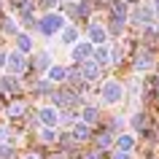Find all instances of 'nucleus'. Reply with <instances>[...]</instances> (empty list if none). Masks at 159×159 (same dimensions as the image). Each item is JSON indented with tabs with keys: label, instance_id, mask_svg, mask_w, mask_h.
<instances>
[{
	"label": "nucleus",
	"instance_id": "obj_14",
	"mask_svg": "<svg viewBox=\"0 0 159 159\" xmlns=\"http://www.w3.org/2000/svg\"><path fill=\"white\" fill-rule=\"evenodd\" d=\"M51 81H65V75H67V70L65 67H51Z\"/></svg>",
	"mask_w": 159,
	"mask_h": 159
},
{
	"label": "nucleus",
	"instance_id": "obj_25",
	"mask_svg": "<svg viewBox=\"0 0 159 159\" xmlns=\"http://www.w3.org/2000/svg\"><path fill=\"white\" fill-rule=\"evenodd\" d=\"M38 3H41L43 8H49V6H54V3H57V0H38Z\"/></svg>",
	"mask_w": 159,
	"mask_h": 159
},
{
	"label": "nucleus",
	"instance_id": "obj_9",
	"mask_svg": "<svg viewBox=\"0 0 159 159\" xmlns=\"http://www.w3.org/2000/svg\"><path fill=\"white\" fill-rule=\"evenodd\" d=\"M41 119H43V124H57V113H54V111H51V108H43L41 111Z\"/></svg>",
	"mask_w": 159,
	"mask_h": 159
},
{
	"label": "nucleus",
	"instance_id": "obj_10",
	"mask_svg": "<svg viewBox=\"0 0 159 159\" xmlns=\"http://www.w3.org/2000/svg\"><path fill=\"white\" fill-rule=\"evenodd\" d=\"M116 143H119V148H121V154H127V151L132 148V143H135V140L129 138V135H121V138H119Z\"/></svg>",
	"mask_w": 159,
	"mask_h": 159
},
{
	"label": "nucleus",
	"instance_id": "obj_3",
	"mask_svg": "<svg viewBox=\"0 0 159 159\" xmlns=\"http://www.w3.org/2000/svg\"><path fill=\"white\" fill-rule=\"evenodd\" d=\"M89 54H92V46H89V43H78V46L73 49V59L75 62H86Z\"/></svg>",
	"mask_w": 159,
	"mask_h": 159
},
{
	"label": "nucleus",
	"instance_id": "obj_22",
	"mask_svg": "<svg viewBox=\"0 0 159 159\" xmlns=\"http://www.w3.org/2000/svg\"><path fill=\"white\" fill-rule=\"evenodd\" d=\"M75 35H78V33H75L73 27H70V30L65 33V41H67V43H73V41H75Z\"/></svg>",
	"mask_w": 159,
	"mask_h": 159
},
{
	"label": "nucleus",
	"instance_id": "obj_27",
	"mask_svg": "<svg viewBox=\"0 0 159 159\" xmlns=\"http://www.w3.org/2000/svg\"><path fill=\"white\" fill-rule=\"evenodd\" d=\"M86 159H100V154H89V157H86Z\"/></svg>",
	"mask_w": 159,
	"mask_h": 159
},
{
	"label": "nucleus",
	"instance_id": "obj_15",
	"mask_svg": "<svg viewBox=\"0 0 159 159\" xmlns=\"http://www.w3.org/2000/svg\"><path fill=\"white\" fill-rule=\"evenodd\" d=\"M94 59H97V62H94L97 67H100V65H108V49H97V54H94Z\"/></svg>",
	"mask_w": 159,
	"mask_h": 159
},
{
	"label": "nucleus",
	"instance_id": "obj_16",
	"mask_svg": "<svg viewBox=\"0 0 159 159\" xmlns=\"http://www.w3.org/2000/svg\"><path fill=\"white\" fill-rule=\"evenodd\" d=\"M146 124H148V119L143 116V113H138V116L132 119V127H138V129H146Z\"/></svg>",
	"mask_w": 159,
	"mask_h": 159
},
{
	"label": "nucleus",
	"instance_id": "obj_7",
	"mask_svg": "<svg viewBox=\"0 0 159 159\" xmlns=\"http://www.w3.org/2000/svg\"><path fill=\"white\" fill-rule=\"evenodd\" d=\"M81 73H84V78H97L100 67L94 65V62H84V65H81Z\"/></svg>",
	"mask_w": 159,
	"mask_h": 159
},
{
	"label": "nucleus",
	"instance_id": "obj_30",
	"mask_svg": "<svg viewBox=\"0 0 159 159\" xmlns=\"http://www.w3.org/2000/svg\"><path fill=\"white\" fill-rule=\"evenodd\" d=\"M157 92H159V78H157Z\"/></svg>",
	"mask_w": 159,
	"mask_h": 159
},
{
	"label": "nucleus",
	"instance_id": "obj_29",
	"mask_svg": "<svg viewBox=\"0 0 159 159\" xmlns=\"http://www.w3.org/2000/svg\"><path fill=\"white\" fill-rule=\"evenodd\" d=\"M3 62H6V57H3V51H0V65H3Z\"/></svg>",
	"mask_w": 159,
	"mask_h": 159
},
{
	"label": "nucleus",
	"instance_id": "obj_21",
	"mask_svg": "<svg viewBox=\"0 0 159 159\" xmlns=\"http://www.w3.org/2000/svg\"><path fill=\"white\" fill-rule=\"evenodd\" d=\"M41 138H43L46 143H51V140H54V132H51V129H43V132H41Z\"/></svg>",
	"mask_w": 159,
	"mask_h": 159
},
{
	"label": "nucleus",
	"instance_id": "obj_4",
	"mask_svg": "<svg viewBox=\"0 0 159 159\" xmlns=\"http://www.w3.org/2000/svg\"><path fill=\"white\" fill-rule=\"evenodd\" d=\"M75 100H78V97H75L73 92H57L54 94V102H57L59 108H67V105H73Z\"/></svg>",
	"mask_w": 159,
	"mask_h": 159
},
{
	"label": "nucleus",
	"instance_id": "obj_20",
	"mask_svg": "<svg viewBox=\"0 0 159 159\" xmlns=\"http://www.w3.org/2000/svg\"><path fill=\"white\" fill-rule=\"evenodd\" d=\"M75 138H89V129H86L84 124H78L75 127Z\"/></svg>",
	"mask_w": 159,
	"mask_h": 159
},
{
	"label": "nucleus",
	"instance_id": "obj_6",
	"mask_svg": "<svg viewBox=\"0 0 159 159\" xmlns=\"http://www.w3.org/2000/svg\"><path fill=\"white\" fill-rule=\"evenodd\" d=\"M151 62H154L151 54H148V51H143V54H138V59H135V67H138V70H146V67H151Z\"/></svg>",
	"mask_w": 159,
	"mask_h": 159
},
{
	"label": "nucleus",
	"instance_id": "obj_1",
	"mask_svg": "<svg viewBox=\"0 0 159 159\" xmlns=\"http://www.w3.org/2000/svg\"><path fill=\"white\" fill-rule=\"evenodd\" d=\"M100 94H102V100H105V102H119L121 97H124V89H121L119 81H105L102 89H100Z\"/></svg>",
	"mask_w": 159,
	"mask_h": 159
},
{
	"label": "nucleus",
	"instance_id": "obj_2",
	"mask_svg": "<svg viewBox=\"0 0 159 159\" xmlns=\"http://www.w3.org/2000/svg\"><path fill=\"white\" fill-rule=\"evenodd\" d=\"M62 27V16L59 14H49V16H43L41 22H38V30H41L43 35H54Z\"/></svg>",
	"mask_w": 159,
	"mask_h": 159
},
{
	"label": "nucleus",
	"instance_id": "obj_11",
	"mask_svg": "<svg viewBox=\"0 0 159 159\" xmlns=\"http://www.w3.org/2000/svg\"><path fill=\"white\" fill-rule=\"evenodd\" d=\"M151 16H154V14H151V8L146 6V8H140L138 14H135V22H140V25H143V22H151Z\"/></svg>",
	"mask_w": 159,
	"mask_h": 159
},
{
	"label": "nucleus",
	"instance_id": "obj_24",
	"mask_svg": "<svg viewBox=\"0 0 159 159\" xmlns=\"http://www.w3.org/2000/svg\"><path fill=\"white\" fill-rule=\"evenodd\" d=\"M62 146H65V148H73V138H70V135H65V138H62Z\"/></svg>",
	"mask_w": 159,
	"mask_h": 159
},
{
	"label": "nucleus",
	"instance_id": "obj_28",
	"mask_svg": "<svg viewBox=\"0 0 159 159\" xmlns=\"http://www.w3.org/2000/svg\"><path fill=\"white\" fill-rule=\"evenodd\" d=\"M154 11H157V16H159V0H157V3H154Z\"/></svg>",
	"mask_w": 159,
	"mask_h": 159
},
{
	"label": "nucleus",
	"instance_id": "obj_26",
	"mask_svg": "<svg viewBox=\"0 0 159 159\" xmlns=\"http://www.w3.org/2000/svg\"><path fill=\"white\" fill-rule=\"evenodd\" d=\"M113 159H129V154H121V151H119V154H116Z\"/></svg>",
	"mask_w": 159,
	"mask_h": 159
},
{
	"label": "nucleus",
	"instance_id": "obj_12",
	"mask_svg": "<svg viewBox=\"0 0 159 159\" xmlns=\"http://www.w3.org/2000/svg\"><path fill=\"white\" fill-rule=\"evenodd\" d=\"M33 65H35V70H46L49 67V54H38Z\"/></svg>",
	"mask_w": 159,
	"mask_h": 159
},
{
	"label": "nucleus",
	"instance_id": "obj_13",
	"mask_svg": "<svg viewBox=\"0 0 159 159\" xmlns=\"http://www.w3.org/2000/svg\"><path fill=\"white\" fill-rule=\"evenodd\" d=\"M108 146H111V135H108V132L97 135V151H105Z\"/></svg>",
	"mask_w": 159,
	"mask_h": 159
},
{
	"label": "nucleus",
	"instance_id": "obj_23",
	"mask_svg": "<svg viewBox=\"0 0 159 159\" xmlns=\"http://www.w3.org/2000/svg\"><path fill=\"white\" fill-rule=\"evenodd\" d=\"M35 89H38L41 94H46V92H49V84H46V81H41V84H35Z\"/></svg>",
	"mask_w": 159,
	"mask_h": 159
},
{
	"label": "nucleus",
	"instance_id": "obj_5",
	"mask_svg": "<svg viewBox=\"0 0 159 159\" xmlns=\"http://www.w3.org/2000/svg\"><path fill=\"white\" fill-rule=\"evenodd\" d=\"M8 67H11V70H16V73H19V70H25V57H22L19 51H14V54L8 57Z\"/></svg>",
	"mask_w": 159,
	"mask_h": 159
},
{
	"label": "nucleus",
	"instance_id": "obj_18",
	"mask_svg": "<svg viewBox=\"0 0 159 159\" xmlns=\"http://www.w3.org/2000/svg\"><path fill=\"white\" fill-rule=\"evenodd\" d=\"M16 43H19V49H22V51L30 49V38H27V35H16Z\"/></svg>",
	"mask_w": 159,
	"mask_h": 159
},
{
	"label": "nucleus",
	"instance_id": "obj_8",
	"mask_svg": "<svg viewBox=\"0 0 159 159\" xmlns=\"http://www.w3.org/2000/svg\"><path fill=\"white\" fill-rule=\"evenodd\" d=\"M89 38H92L94 43H102V41H105V27L92 25V30H89Z\"/></svg>",
	"mask_w": 159,
	"mask_h": 159
},
{
	"label": "nucleus",
	"instance_id": "obj_31",
	"mask_svg": "<svg viewBox=\"0 0 159 159\" xmlns=\"http://www.w3.org/2000/svg\"><path fill=\"white\" fill-rule=\"evenodd\" d=\"M27 159H35V157H27Z\"/></svg>",
	"mask_w": 159,
	"mask_h": 159
},
{
	"label": "nucleus",
	"instance_id": "obj_19",
	"mask_svg": "<svg viewBox=\"0 0 159 159\" xmlns=\"http://www.w3.org/2000/svg\"><path fill=\"white\" fill-rule=\"evenodd\" d=\"M14 157V148L11 146H0V159H11Z\"/></svg>",
	"mask_w": 159,
	"mask_h": 159
},
{
	"label": "nucleus",
	"instance_id": "obj_17",
	"mask_svg": "<svg viewBox=\"0 0 159 159\" xmlns=\"http://www.w3.org/2000/svg\"><path fill=\"white\" fill-rule=\"evenodd\" d=\"M84 121H89V124L97 121V108H86V111H84Z\"/></svg>",
	"mask_w": 159,
	"mask_h": 159
}]
</instances>
